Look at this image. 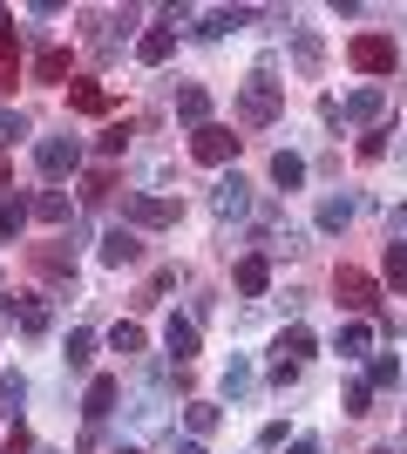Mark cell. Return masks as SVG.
Returning a JSON list of instances; mask_svg holds the SVG:
<instances>
[{"label": "cell", "mask_w": 407, "mask_h": 454, "mask_svg": "<svg viewBox=\"0 0 407 454\" xmlns=\"http://www.w3.org/2000/svg\"><path fill=\"white\" fill-rule=\"evenodd\" d=\"M122 217H129V224H150V231H163V224H176L184 210H176L170 197H143V190H129V197H122Z\"/></svg>", "instance_id": "cell-1"}, {"label": "cell", "mask_w": 407, "mask_h": 454, "mask_svg": "<svg viewBox=\"0 0 407 454\" xmlns=\"http://www.w3.org/2000/svg\"><path fill=\"white\" fill-rule=\"evenodd\" d=\"M48 319H55L48 299H7V305H0V325H7V333H27V340L48 333Z\"/></svg>", "instance_id": "cell-2"}, {"label": "cell", "mask_w": 407, "mask_h": 454, "mask_svg": "<svg viewBox=\"0 0 407 454\" xmlns=\"http://www.w3.org/2000/svg\"><path fill=\"white\" fill-rule=\"evenodd\" d=\"M191 156H197V163H211V170H217V163H231V156H238V136L224 129V122H204V129L191 136Z\"/></svg>", "instance_id": "cell-3"}, {"label": "cell", "mask_w": 407, "mask_h": 454, "mask_svg": "<svg viewBox=\"0 0 407 454\" xmlns=\"http://www.w3.org/2000/svg\"><path fill=\"white\" fill-rule=\"evenodd\" d=\"M238 115H245L252 129H258V122H271V115H278V82H271V75H252V89L238 95Z\"/></svg>", "instance_id": "cell-4"}, {"label": "cell", "mask_w": 407, "mask_h": 454, "mask_svg": "<svg viewBox=\"0 0 407 454\" xmlns=\"http://www.w3.org/2000/svg\"><path fill=\"white\" fill-rule=\"evenodd\" d=\"M347 55H353V68H360V75H394V41H387V35H360Z\"/></svg>", "instance_id": "cell-5"}, {"label": "cell", "mask_w": 407, "mask_h": 454, "mask_svg": "<svg viewBox=\"0 0 407 454\" xmlns=\"http://www.w3.org/2000/svg\"><path fill=\"white\" fill-rule=\"evenodd\" d=\"M35 163H41V176H68L82 163V143L75 136H48V143L35 150Z\"/></svg>", "instance_id": "cell-6"}, {"label": "cell", "mask_w": 407, "mask_h": 454, "mask_svg": "<svg viewBox=\"0 0 407 454\" xmlns=\"http://www.w3.org/2000/svg\"><path fill=\"white\" fill-rule=\"evenodd\" d=\"M333 292H340V305H353V312H367V305L380 299V292H373V278H367V271H353V265L333 271Z\"/></svg>", "instance_id": "cell-7"}, {"label": "cell", "mask_w": 407, "mask_h": 454, "mask_svg": "<svg viewBox=\"0 0 407 454\" xmlns=\"http://www.w3.org/2000/svg\"><path fill=\"white\" fill-rule=\"evenodd\" d=\"M380 109H387L380 89H353L347 102H340V122H380Z\"/></svg>", "instance_id": "cell-8"}, {"label": "cell", "mask_w": 407, "mask_h": 454, "mask_svg": "<svg viewBox=\"0 0 407 454\" xmlns=\"http://www.w3.org/2000/svg\"><path fill=\"white\" fill-rule=\"evenodd\" d=\"M211 210L217 217H245V210H252V184H245V176H224L217 197H211Z\"/></svg>", "instance_id": "cell-9"}, {"label": "cell", "mask_w": 407, "mask_h": 454, "mask_svg": "<svg viewBox=\"0 0 407 454\" xmlns=\"http://www.w3.org/2000/svg\"><path fill=\"white\" fill-rule=\"evenodd\" d=\"M163 346H170L176 366H191L197 360V319H170V325H163Z\"/></svg>", "instance_id": "cell-10"}, {"label": "cell", "mask_w": 407, "mask_h": 454, "mask_svg": "<svg viewBox=\"0 0 407 454\" xmlns=\"http://www.w3.org/2000/svg\"><path fill=\"white\" fill-rule=\"evenodd\" d=\"M116 400H122V380H89V400H82V414L89 420H102V414H116Z\"/></svg>", "instance_id": "cell-11"}, {"label": "cell", "mask_w": 407, "mask_h": 454, "mask_svg": "<svg viewBox=\"0 0 407 454\" xmlns=\"http://www.w3.org/2000/svg\"><path fill=\"white\" fill-rule=\"evenodd\" d=\"M136 258H143V238H136V231H109V238H102V265H136Z\"/></svg>", "instance_id": "cell-12"}, {"label": "cell", "mask_w": 407, "mask_h": 454, "mask_svg": "<svg viewBox=\"0 0 407 454\" xmlns=\"http://www.w3.org/2000/svg\"><path fill=\"white\" fill-rule=\"evenodd\" d=\"M14 61H20V27L14 14H0V89H14Z\"/></svg>", "instance_id": "cell-13"}, {"label": "cell", "mask_w": 407, "mask_h": 454, "mask_svg": "<svg viewBox=\"0 0 407 454\" xmlns=\"http://www.w3.org/2000/svg\"><path fill=\"white\" fill-rule=\"evenodd\" d=\"M136 55L150 61V68H163V61H170V55H176V35H170V27H150V35L136 41Z\"/></svg>", "instance_id": "cell-14"}, {"label": "cell", "mask_w": 407, "mask_h": 454, "mask_svg": "<svg viewBox=\"0 0 407 454\" xmlns=\"http://www.w3.org/2000/svg\"><path fill=\"white\" fill-rule=\"evenodd\" d=\"M271 184H278V190H299V184H306V156L278 150V156H271Z\"/></svg>", "instance_id": "cell-15"}, {"label": "cell", "mask_w": 407, "mask_h": 454, "mask_svg": "<svg viewBox=\"0 0 407 454\" xmlns=\"http://www.w3.org/2000/svg\"><path fill=\"white\" fill-rule=\"evenodd\" d=\"M68 68H75L68 48H41V55H35V82H68Z\"/></svg>", "instance_id": "cell-16"}, {"label": "cell", "mask_w": 407, "mask_h": 454, "mask_svg": "<svg viewBox=\"0 0 407 454\" xmlns=\"http://www.w3.org/2000/svg\"><path fill=\"white\" fill-rule=\"evenodd\" d=\"M68 109L75 115H109V95H102L96 82H75V89H68Z\"/></svg>", "instance_id": "cell-17"}, {"label": "cell", "mask_w": 407, "mask_h": 454, "mask_svg": "<svg viewBox=\"0 0 407 454\" xmlns=\"http://www.w3.org/2000/svg\"><path fill=\"white\" fill-rule=\"evenodd\" d=\"M265 285H271V265H265V258H238V292H245V299H258Z\"/></svg>", "instance_id": "cell-18"}, {"label": "cell", "mask_w": 407, "mask_h": 454, "mask_svg": "<svg viewBox=\"0 0 407 454\" xmlns=\"http://www.w3.org/2000/svg\"><path fill=\"white\" fill-rule=\"evenodd\" d=\"M292 61H299V75H319V61H326L319 35H292Z\"/></svg>", "instance_id": "cell-19"}, {"label": "cell", "mask_w": 407, "mask_h": 454, "mask_svg": "<svg viewBox=\"0 0 407 454\" xmlns=\"http://www.w3.org/2000/svg\"><path fill=\"white\" fill-rule=\"evenodd\" d=\"M278 360H286V366L312 360V333H306V325H292V333H278Z\"/></svg>", "instance_id": "cell-20"}, {"label": "cell", "mask_w": 407, "mask_h": 454, "mask_svg": "<svg viewBox=\"0 0 407 454\" xmlns=\"http://www.w3.org/2000/svg\"><path fill=\"white\" fill-rule=\"evenodd\" d=\"M176 115L204 129V115H211V95H204V89H176Z\"/></svg>", "instance_id": "cell-21"}, {"label": "cell", "mask_w": 407, "mask_h": 454, "mask_svg": "<svg viewBox=\"0 0 407 454\" xmlns=\"http://www.w3.org/2000/svg\"><path fill=\"white\" fill-rule=\"evenodd\" d=\"M35 217H41V224H68V197H61V190H41V197H35Z\"/></svg>", "instance_id": "cell-22"}, {"label": "cell", "mask_w": 407, "mask_h": 454, "mask_svg": "<svg viewBox=\"0 0 407 454\" xmlns=\"http://www.w3.org/2000/svg\"><path fill=\"white\" fill-rule=\"evenodd\" d=\"M353 224V204L347 197H326V204H319V231H347Z\"/></svg>", "instance_id": "cell-23"}, {"label": "cell", "mask_w": 407, "mask_h": 454, "mask_svg": "<svg viewBox=\"0 0 407 454\" xmlns=\"http://www.w3.org/2000/svg\"><path fill=\"white\" fill-rule=\"evenodd\" d=\"M367 346H373V333H367V325H347V333H340V360H360Z\"/></svg>", "instance_id": "cell-24"}, {"label": "cell", "mask_w": 407, "mask_h": 454, "mask_svg": "<svg viewBox=\"0 0 407 454\" xmlns=\"http://www.w3.org/2000/svg\"><path fill=\"white\" fill-rule=\"evenodd\" d=\"M89 353H96V333H68V366H75V373L89 366Z\"/></svg>", "instance_id": "cell-25"}, {"label": "cell", "mask_w": 407, "mask_h": 454, "mask_svg": "<svg viewBox=\"0 0 407 454\" xmlns=\"http://www.w3.org/2000/svg\"><path fill=\"white\" fill-rule=\"evenodd\" d=\"M20 394H27V380H20V373H0V407H7V414L20 407Z\"/></svg>", "instance_id": "cell-26"}, {"label": "cell", "mask_w": 407, "mask_h": 454, "mask_svg": "<svg viewBox=\"0 0 407 454\" xmlns=\"http://www.w3.org/2000/svg\"><path fill=\"white\" fill-rule=\"evenodd\" d=\"M20 136H27V115H20V109H0V143H20Z\"/></svg>", "instance_id": "cell-27"}, {"label": "cell", "mask_w": 407, "mask_h": 454, "mask_svg": "<svg viewBox=\"0 0 407 454\" xmlns=\"http://www.w3.org/2000/svg\"><path fill=\"white\" fill-rule=\"evenodd\" d=\"M20 224H27V204H20V197H14V204H0V238H14Z\"/></svg>", "instance_id": "cell-28"}, {"label": "cell", "mask_w": 407, "mask_h": 454, "mask_svg": "<svg viewBox=\"0 0 407 454\" xmlns=\"http://www.w3.org/2000/svg\"><path fill=\"white\" fill-rule=\"evenodd\" d=\"M109 346H116V353H143V325H116Z\"/></svg>", "instance_id": "cell-29"}, {"label": "cell", "mask_w": 407, "mask_h": 454, "mask_svg": "<svg viewBox=\"0 0 407 454\" xmlns=\"http://www.w3.org/2000/svg\"><path fill=\"white\" fill-rule=\"evenodd\" d=\"M387 156V129H373V136H360V163H380Z\"/></svg>", "instance_id": "cell-30"}, {"label": "cell", "mask_w": 407, "mask_h": 454, "mask_svg": "<svg viewBox=\"0 0 407 454\" xmlns=\"http://www.w3.org/2000/svg\"><path fill=\"white\" fill-rule=\"evenodd\" d=\"M129 150V122H116V129H102V156H122Z\"/></svg>", "instance_id": "cell-31"}, {"label": "cell", "mask_w": 407, "mask_h": 454, "mask_svg": "<svg viewBox=\"0 0 407 454\" xmlns=\"http://www.w3.org/2000/svg\"><path fill=\"white\" fill-rule=\"evenodd\" d=\"M184 420H191V434H211V427H217V407H204V400H197Z\"/></svg>", "instance_id": "cell-32"}, {"label": "cell", "mask_w": 407, "mask_h": 454, "mask_svg": "<svg viewBox=\"0 0 407 454\" xmlns=\"http://www.w3.org/2000/svg\"><path fill=\"white\" fill-rule=\"evenodd\" d=\"M387 278L407 285V245H387Z\"/></svg>", "instance_id": "cell-33"}, {"label": "cell", "mask_w": 407, "mask_h": 454, "mask_svg": "<svg viewBox=\"0 0 407 454\" xmlns=\"http://www.w3.org/2000/svg\"><path fill=\"white\" fill-rule=\"evenodd\" d=\"M245 387H252V366L231 360V373H224V394H245Z\"/></svg>", "instance_id": "cell-34"}, {"label": "cell", "mask_w": 407, "mask_h": 454, "mask_svg": "<svg viewBox=\"0 0 407 454\" xmlns=\"http://www.w3.org/2000/svg\"><path fill=\"white\" fill-rule=\"evenodd\" d=\"M170 454H204V448H197V441H176V448Z\"/></svg>", "instance_id": "cell-35"}, {"label": "cell", "mask_w": 407, "mask_h": 454, "mask_svg": "<svg viewBox=\"0 0 407 454\" xmlns=\"http://www.w3.org/2000/svg\"><path fill=\"white\" fill-rule=\"evenodd\" d=\"M292 454H319V448H312V441H299V448H292Z\"/></svg>", "instance_id": "cell-36"}, {"label": "cell", "mask_w": 407, "mask_h": 454, "mask_svg": "<svg viewBox=\"0 0 407 454\" xmlns=\"http://www.w3.org/2000/svg\"><path fill=\"white\" fill-rule=\"evenodd\" d=\"M0 184H7V156H0Z\"/></svg>", "instance_id": "cell-37"}, {"label": "cell", "mask_w": 407, "mask_h": 454, "mask_svg": "<svg viewBox=\"0 0 407 454\" xmlns=\"http://www.w3.org/2000/svg\"><path fill=\"white\" fill-rule=\"evenodd\" d=\"M116 454H143V448H116Z\"/></svg>", "instance_id": "cell-38"}, {"label": "cell", "mask_w": 407, "mask_h": 454, "mask_svg": "<svg viewBox=\"0 0 407 454\" xmlns=\"http://www.w3.org/2000/svg\"><path fill=\"white\" fill-rule=\"evenodd\" d=\"M0 285H7V278H0Z\"/></svg>", "instance_id": "cell-39"}]
</instances>
